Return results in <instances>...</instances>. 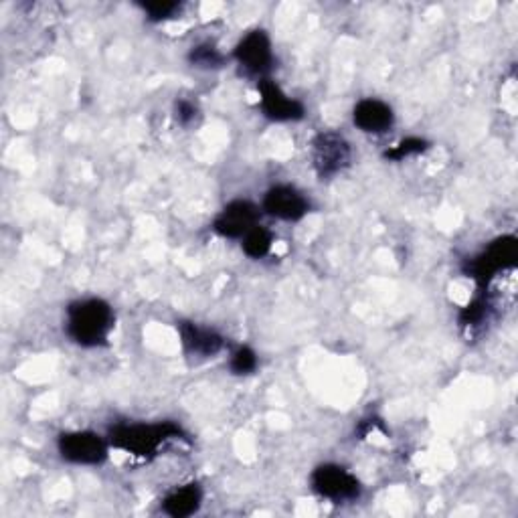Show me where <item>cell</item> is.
Returning <instances> with one entry per match:
<instances>
[{"label": "cell", "instance_id": "6da1fadb", "mask_svg": "<svg viewBox=\"0 0 518 518\" xmlns=\"http://www.w3.org/2000/svg\"><path fill=\"white\" fill-rule=\"evenodd\" d=\"M67 334L79 347L94 349L108 342L114 328L112 306L100 298L77 300L67 308Z\"/></svg>", "mask_w": 518, "mask_h": 518}, {"label": "cell", "instance_id": "7a4b0ae2", "mask_svg": "<svg viewBox=\"0 0 518 518\" xmlns=\"http://www.w3.org/2000/svg\"><path fill=\"white\" fill-rule=\"evenodd\" d=\"M183 436H185L183 429L172 421L148 423V425L146 423H130V425L124 423V425H116L110 431V446L130 454V456L150 458L164 444H168L172 440H181Z\"/></svg>", "mask_w": 518, "mask_h": 518}, {"label": "cell", "instance_id": "3957f363", "mask_svg": "<svg viewBox=\"0 0 518 518\" xmlns=\"http://www.w3.org/2000/svg\"><path fill=\"white\" fill-rule=\"evenodd\" d=\"M518 259V241L516 237H498L494 239L478 257H474L468 266V276L474 278L480 286H488L500 272L514 270Z\"/></svg>", "mask_w": 518, "mask_h": 518}, {"label": "cell", "instance_id": "277c9868", "mask_svg": "<svg viewBox=\"0 0 518 518\" xmlns=\"http://www.w3.org/2000/svg\"><path fill=\"white\" fill-rule=\"evenodd\" d=\"M312 488L326 500L351 502L361 496V482L347 468L338 464H324L312 472Z\"/></svg>", "mask_w": 518, "mask_h": 518}, {"label": "cell", "instance_id": "5b68a950", "mask_svg": "<svg viewBox=\"0 0 518 518\" xmlns=\"http://www.w3.org/2000/svg\"><path fill=\"white\" fill-rule=\"evenodd\" d=\"M59 454L71 464L98 466L108 458V442L94 431H69L57 442Z\"/></svg>", "mask_w": 518, "mask_h": 518}, {"label": "cell", "instance_id": "8992f818", "mask_svg": "<svg viewBox=\"0 0 518 518\" xmlns=\"http://www.w3.org/2000/svg\"><path fill=\"white\" fill-rule=\"evenodd\" d=\"M312 162L318 177L330 179L351 164V146L336 132H320L312 140Z\"/></svg>", "mask_w": 518, "mask_h": 518}, {"label": "cell", "instance_id": "52a82bcc", "mask_svg": "<svg viewBox=\"0 0 518 518\" xmlns=\"http://www.w3.org/2000/svg\"><path fill=\"white\" fill-rule=\"evenodd\" d=\"M235 59L237 63L253 75H264L272 69L274 63V51L272 41L266 35V31H249L235 47Z\"/></svg>", "mask_w": 518, "mask_h": 518}, {"label": "cell", "instance_id": "ba28073f", "mask_svg": "<svg viewBox=\"0 0 518 518\" xmlns=\"http://www.w3.org/2000/svg\"><path fill=\"white\" fill-rule=\"evenodd\" d=\"M259 90V102H262V110L264 114L274 120V122H296V120H302L306 110L304 106L290 98L288 94H284V90L280 88V85L272 79H262L257 85Z\"/></svg>", "mask_w": 518, "mask_h": 518}, {"label": "cell", "instance_id": "9c48e42d", "mask_svg": "<svg viewBox=\"0 0 518 518\" xmlns=\"http://www.w3.org/2000/svg\"><path fill=\"white\" fill-rule=\"evenodd\" d=\"M259 225V209L251 201H231L215 219L213 229L227 239H241Z\"/></svg>", "mask_w": 518, "mask_h": 518}, {"label": "cell", "instance_id": "30bf717a", "mask_svg": "<svg viewBox=\"0 0 518 518\" xmlns=\"http://www.w3.org/2000/svg\"><path fill=\"white\" fill-rule=\"evenodd\" d=\"M264 211L282 221H300L310 211V203L298 189L278 185L266 193Z\"/></svg>", "mask_w": 518, "mask_h": 518}, {"label": "cell", "instance_id": "8fae6325", "mask_svg": "<svg viewBox=\"0 0 518 518\" xmlns=\"http://www.w3.org/2000/svg\"><path fill=\"white\" fill-rule=\"evenodd\" d=\"M179 332H181L183 347H185V351L189 355L215 357L225 347V340H223V336L219 332H215L213 328L199 326L195 322H181Z\"/></svg>", "mask_w": 518, "mask_h": 518}, {"label": "cell", "instance_id": "7c38bea8", "mask_svg": "<svg viewBox=\"0 0 518 518\" xmlns=\"http://www.w3.org/2000/svg\"><path fill=\"white\" fill-rule=\"evenodd\" d=\"M353 122L367 134H385L395 124V114L389 104L367 98L361 100L353 110Z\"/></svg>", "mask_w": 518, "mask_h": 518}, {"label": "cell", "instance_id": "4fadbf2b", "mask_svg": "<svg viewBox=\"0 0 518 518\" xmlns=\"http://www.w3.org/2000/svg\"><path fill=\"white\" fill-rule=\"evenodd\" d=\"M203 502V490L199 484H187L177 490H172L162 500V510L172 518H187L193 516Z\"/></svg>", "mask_w": 518, "mask_h": 518}, {"label": "cell", "instance_id": "5bb4252c", "mask_svg": "<svg viewBox=\"0 0 518 518\" xmlns=\"http://www.w3.org/2000/svg\"><path fill=\"white\" fill-rule=\"evenodd\" d=\"M241 239H243L241 247H243L245 255L251 257V259L266 257L272 251V245H274L272 231L262 227V225H255L253 229H249Z\"/></svg>", "mask_w": 518, "mask_h": 518}, {"label": "cell", "instance_id": "9a60e30c", "mask_svg": "<svg viewBox=\"0 0 518 518\" xmlns=\"http://www.w3.org/2000/svg\"><path fill=\"white\" fill-rule=\"evenodd\" d=\"M140 7L152 23H162V21H168V19H175L183 9V5L177 3V0H150V3H142Z\"/></svg>", "mask_w": 518, "mask_h": 518}, {"label": "cell", "instance_id": "2e32d148", "mask_svg": "<svg viewBox=\"0 0 518 518\" xmlns=\"http://www.w3.org/2000/svg\"><path fill=\"white\" fill-rule=\"evenodd\" d=\"M189 61L193 63V67H199V69H219L225 63V57L211 43H203L193 47Z\"/></svg>", "mask_w": 518, "mask_h": 518}, {"label": "cell", "instance_id": "e0dca14e", "mask_svg": "<svg viewBox=\"0 0 518 518\" xmlns=\"http://www.w3.org/2000/svg\"><path fill=\"white\" fill-rule=\"evenodd\" d=\"M429 148V144L423 140V138H415V136H409L405 140H401L399 144H395L393 148H389L383 156L391 162H401L409 156H417L421 152H425Z\"/></svg>", "mask_w": 518, "mask_h": 518}, {"label": "cell", "instance_id": "ac0fdd59", "mask_svg": "<svg viewBox=\"0 0 518 518\" xmlns=\"http://www.w3.org/2000/svg\"><path fill=\"white\" fill-rule=\"evenodd\" d=\"M490 308H492V304H490L488 298H484V296L476 298L474 302H470V304L462 310V314H460V324H462L464 328H474V326L482 324V322L488 318Z\"/></svg>", "mask_w": 518, "mask_h": 518}, {"label": "cell", "instance_id": "d6986e66", "mask_svg": "<svg viewBox=\"0 0 518 518\" xmlns=\"http://www.w3.org/2000/svg\"><path fill=\"white\" fill-rule=\"evenodd\" d=\"M229 367L235 375H251L257 369V355L249 347H239L231 355Z\"/></svg>", "mask_w": 518, "mask_h": 518}, {"label": "cell", "instance_id": "ffe728a7", "mask_svg": "<svg viewBox=\"0 0 518 518\" xmlns=\"http://www.w3.org/2000/svg\"><path fill=\"white\" fill-rule=\"evenodd\" d=\"M175 116H177V122L181 126H191L195 122V118L199 116V110L193 102L189 100H179L177 106H175Z\"/></svg>", "mask_w": 518, "mask_h": 518}]
</instances>
